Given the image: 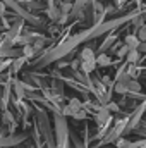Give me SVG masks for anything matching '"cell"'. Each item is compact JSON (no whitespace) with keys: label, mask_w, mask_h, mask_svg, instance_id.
<instances>
[{"label":"cell","mask_w":146,"mask_h":148,"mask_svg":"<svg viewBox=\"0 0 146 148\" xmlns=\"http://www.w3.org/2000/svg\"><path fill=\"white\" fill-rule=\"evenodd\" d=\"M139 38L134 36V35H129V36H126V45L129 47V48H138L139 47Z\"/></svg>","instance_id":"cell-4"},{"label":"cell","mask_w":146,"mask_h":148,"mask_svg":"<svg viewBox=\"0 0 146 148\" xmlns=\"http://www.w3.org/2000/svg\"><path fill=\"white\" fill-rule=\"evenodd\" d=\"M107 109L112 110V112H117V110H119V105H117V103H113V102H108V103H107Z\"/></svg>","instance_id":"cell-16"},{"label":"cell","mask_w":146,"mask_h":148,"mask_svg":"<svg viewBox=\"0 0 146 148\" xmlns=\"http://www.w3.org/2000/svg\"><path fill=\"white\" fill-rule=\"evenodd\" d=\"M50 17H52V19H59V17H60V10H59V9L52 10V12H50Z\"/></svg>","instance_id":"cell-19"},{"label":"cell","mask_w":146,"mask_h":148,"mask_svg":"<svg viewBox=\"0 0 146 148\" xmlns=\"http://www.w3.org/2000/svg\"><path fill=\"white\" fill-rule=\"evenodd\" d=\"M10 121H12V115H10L9 112H5V114H3V122H10Z\"/></svg>","instance_id":"cell-20"},{"label":"cell","mask_w":146,"mask_h":148,"mask_svg":"<svg viewBox=\"0 0 146 148\" xmlns=\"http://www.w3.org/2000/svg\"><path fill=\"white\" fill-rule=\"evenodd\" d=\"M23 53H24V57H31V55L35 53V47H33V45H26V47L23 48Z\"/></svg>","instance_id":"cell-11"},{"label":"cell","mask_w":146,"mask_h":148,"mask_svg":"<svg viewBox=\"0 0 146 148\" xmlns=\"http://www.w3.org/2000/svg\"><path fill=\"white\" fill-rule=\"evenodd\" d=\"M72 115L76 117V119H84V117H86V114H84V110H83V109H81V110H77V112H74Z\"/></svg>","instance_id":"cell-17"},{"label":"cell","mask_w":146,"mask_h":148,"mask_svg":"<svg viewBox=\"0 0 146 148\" xmlns=\"http://www.w3.org/2000/svg\"><path fill=\"white\" fill-rule=\"evenodd\" d=\"M127 76H129L131 79H132V77H138V76H139V69H138L134 64H131L129 69H127Z\"/></svg>","instance_id":"cell-9"},{"label":"cell","mask_w":146,"mask_h":148,"mask_svg":"<svg viewBox=\"0 0 146 148\" xmlns=\"http://www.w3.org/2000/svg\"><path fill=\"white\" fill-rule=\"evenodd\" d=\"M69 109H71L72 114H74V112H77V110L83 109V103H81L77 98H71V100H69Z\"/></svg>","instance_id":"cell-7"},{"label":"cell","mask_w":146,"mask_h":148,"mask_svg":"<svg viewBox=\"0 0 146 148\" xmlns=\"http://www.w3.org/2000/svg\"><path fill=\"white\" fill-rule=\"evenodd\" d=\"M138 148H146V141H143V143H139V145H138Z\"/></svg>","instance_id":"cell-23"},{"label":"cell","mask_w":146,"mask_h":148,"mask_svg":"<svg viewBox=\"0 0 146 148\" xmlns=\"http://www.w3.org/2000/svg\"><path fill=\"white\" fill-rule=\"evenodd\" d=\"M43 43H45V40H43V38H38L36 41H35V45H33V47H35V50L41 48V47H43Z\"/></svg>","instance_id":"cell-18"},{"label":"cell","mask_w":146,"mask_h":148,"mask_svg":"<svg viewBox=\"0 0 146 148\" xmlns=\"http://www.w3.org/2000/svg\"><path fill=\"white\" fill-rule=\"evenodd\" d=\"M139 90H141V84L136 79H129L127 81V91H139Z\"/></svg>","instance_id":"cell-8"},{"label":"cell","mask_w":146,"mask_h":148,"mask_svg":"<svg viewBox=\"0 0 146 148\" xmlns=\"http://www.w3.org/2000/svg\"><path fill=\"white\" fill-rule=\"evenodd\" d=\"M81 69L86 74L93 73V71L96 69V59H95V60H81Z\"/></svg>","instance_id":"cell-2"},{"label":"cell","mask_w":146,"mask_h":148,"mask_svg":"<svg viewBox=\"0 0 146 148\" xmlns=\"http://www.w3.org/2000/svg\"><path fill=\"white\" fill-rule=\"evenodd\" d=\"M107 121H110V110L105 107V109H102V110L96 114V122H98L100 126H103Z\"/></svg>","instance_id":"cell-1"},{"label":"cell","mask_w":146,"mask_h":148,"mask_svg":"<svg viewBox=\"0 0 146 148\" xmlns=\"http://www.w3.org/2000/svg\"><path fill=\"white\" fill-rule=\"evenodd\" d=\"M96 57H95V52H93V48H83V52H81V60H95Z\"/></svg>","instance_id":"cell-3"},{"label":"cell","mask_w":146,"mask_h":148,"mask_svg":"<svg viewBox=\"0 0 146 148\" xmlns=\"http://www.w3.org/2000/svg\"><path fill=\"white\" fill-rule=\"evenodd\" d=\"M115 91H117V93H126V91H127V83L119 81V83L115 84Z\"/></svg>","instance_id":"cell-10"},{"label":"cell","mask_w":146,"mask_h":148,"mask_svg":"<svg viewBox=\"0 0 146 148\" xmlns=\"http://www.w3.org/2000/svg\"><path fill=\"white\" fill-rule=\"evenodd\" d=\"M143 28H145V29H146V24H145V26H143Z\"/></svg>","instance_id":"cell-24"},{"label":"cell","mask_w":146,"mask_h":148,"mask_svg":"<svg viewBox=\"0 0 146 148\" xmlns=\"http://www.w3.org/2000/svg\"><path fill=\"white\" fill-rule=\"evenodd\" d=\"M96 64L105 67V66H110V64H112V59H110L107 53H102V55H98V57H96Z\"/></svg>","instance_id":"cell-6"},{"label":"cell","mask_w":146,"mask_h":148,"mask_svg":"<svg viewBox=\"0 0 146 148\" xmlns=\"http://www.w3.org/2000/svg\"><path fill=\"white\" fill-rule=\"evenodd\" d=\"M102 83H103V84H110V76H103Z\"/></svg>","instance_id":"cell-21"},{"label":"cell","mask_w":146,"mask_h":148,"mask_svg":"<svg viewBox=\"0 0 146 148\" xmlns=\"http://www.w3.org/2000/svg\"><path fill=\"white\" fill-rule=\"evenodd\" d=\"M127 60H129V64H136V62L139 60V52H138V48H131V50L127 52Z\"/></svg>","instance_id":"cell-5"},{"label":"cell","mask_w":146,"mask_h":148,"mask_svg":"<svg viewBox=\"0 0 146 148\" xmlns=\"http://www.w3.org/2000/svg\"><path fill=\"white\" fill-rule=\"evenodd\" d=\"M138 38H139V41H146V29L141 26V29H139V33H138Z\"/></svg>","instance_id":"cell-14"},{"label":"cell","mask_w":146,"mask_h":148,"mask_svg":"<svg viewBox=\"0 0 146 148\" xmlns=\"http://www.w3.org/2000/svg\"><path fill=\"white\" fill-rule=\"evenodd\" d=\"M115 145H117V148H127V147H129V141H127V140H124V138H119Z\"/></svg>","instance_id":"cell-12"},{"label":"cell","mask_w":146,"mask_h":148,"mask_svg":"<svg viewBox=\"0 0 146 148\" xmlns=\"http://www.w3.org/2000/svg\"><path fill=\"white\" fill-rule=\"evenodd\" d=\"M129 50H131V48H129L127 45H124V47L117 52V55H119V57H124V55H127V52H129Z\"/></svg>","instance_id":"cell-13"},{"label":"cell","mask_w":146,"mask_h":148,"mask_svg":"<svg viewBox=\"0 0 146 148\" xmlns=\"http://www.w3.org/2000/svg\"><path fill=\"white\" fill-rule=\"evenodd\" d=\"M71 9H72V5L65 2V3H62V9H60V12H62V14H67V12H69Z\"/></svg>","instance_id":"cell-15"},{"label":"cell","mask_w":146,"mask_h":148,"mask_svg":"<svg viewBox=\"0 0 146 148\" xmlns=\"http://www.w3.org/2000/svg\"><path fill=\"white\" fill-rule=\"evenodd\" d=\"M2 14H5V3L3 2H0V16Z\"/></svg>","instance_id":"cell-22"}]
</instances>
